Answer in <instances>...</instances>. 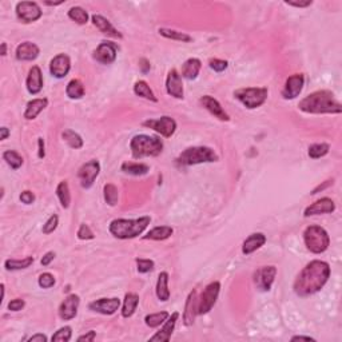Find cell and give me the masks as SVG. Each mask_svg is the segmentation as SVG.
I'll use <instances>...</instances> for the list:
<instances>
[{
  "label": "cell",
  "instance_id": "e0dca14e",
  "mask_svg": "<svg viewBox=\"0 0 342 342\" xmlns=\"http://www.w3.org/2000/svg\"><path fill=\"white\" fill-rule=\"evenodd\" d=\"M81 303V298L77 294H70L64 298L59 306V317L63 321H70L78 314V308Z\"/></svg>",
  "mask_w": 342,
  "mask_h": 342
},
{
  "label": "cell",
  "instance_id": "be15d7a7",
  "mask_svg": "<svg viewBox=\"0 0 342 342\" xmlns=\"http://www.w3.org/2000/svg\"><path fill=\"white\" fill-rule=\"evenodd\" d=\"M64 2H56V3H54V2H45L46 6H50V7H55V6H60V4H63Z\"/></svg>",
  "mask_w": 342,
  "mask_h": 342
},
{
  "label": "cell",
  "instance_id": "e575fe53",
  "mask_svg": "<svg viewBox=\"0 0 342 342\" xmlns=\"http://www.w3.org/2000/svg\"><path fill=\"white\" fill-rule=\"evenodd\" d=\"M56 195H58V198H59L60 205H62L63 209H68L71 203V194L67 180H62V182L58 184V187H56Z\"/></svg>",
  "mask_w": 342,
  "mask_h": 342
},
{
  "label": "cell",
  "instance_id": "f907efd6",
  "mask_svg": "<svg viewBox=\"0 0 342 342\" xmlns=\"http://www.w3.org/2000/svg\"><path fill=\"white\" fill-rule=\"evenodd\" d=\"M26 306V302L22 298H15V299H12L10 303H8V309L11 310V312H20Z\"/></svg>",
  "mask_w": 342,
  "mask_h": 342
},
{
  "label": "cell",
  "instance_id": "db71d44e",
  "mask_svg": "<svg viewBox=\"0 0 342 342\" xmlns=\"http://www.w3.org/2000/svg\"><path fill=\"white\" fill-rule=\"evenodd\" d=\"M95 338H96V331L90 330L89 333H86V334L81 335V337H79V338H78V341H79V342H83V341H86V342H92Z\"/></svg>",
  "mask_w": 342,
  "mask_h": 342
},
{
  "label": "cell",
  "instance_id": "f35d334b",
  "mask_svg": "<svg viewBox=\"0 0 342 342\" xmlns=\"http://www.w3.org/2000/svg\"><path fill=\"white\" fill-rule=\"evenodd\" d=\"M3 159L6 161V163H7L10 167H11L12 170H18L22 167L23 162H24V159H23V157L19 153H16V151L14 150H7L4 151L3 153Z\"/></svg>",
  "mask_w": 342,
  "mask_h": 342
},
{
  "label": "cell",
  "instance_id": "60d3db41",
  "mask_svg": "<svg viewBox=\"0 0 342 342\" xmlns=\"http://www.w3.org/2000/svg\"><path fill=\"white\" fill-rule=\"evenodd\" d=\"M103 194H104V201H106L107 205H110V206H115V205L118 203V199H119L118 188L115 187L112 183L104 184Z\"/></svg>",
  "mask_w": 342,
  "mask_h": 342
},
{
  "label": "cell",
  "instance_id": "3957f363",
  "mask_svg": "<svg viewBox=\"0 0 342 342\" xmlns=\"http://www.w3.org/2000/svg\"><path fill=\"white\" fill-rule=\"evenodd\" d=\"M151 218L148 215L144 217L136 218V219H125V218H119L111 221L108 230L115 238L118 239H133L140 236L142 233L147 229L150 224Z\"/></svg>",
  "mask_w": 342,
  "mask_h": 342
},
{
  "label": "cell",
  "instance_id": "f6af8a7d",
  "mask_svg": "<svg viewBox=\"0 0 342 342\" xmlns=\"http://www.w3.org/2000/svg\"><path fill=\"white\" fill-rule=\"evenodd\" d=\"M136 269L140 274H146V273H150L154 270V261L151 259H146V258H136Z\"/></svg>",
  "mask_w": 342,
  "mask_h": 342
},
{
  "label": "cell",
  "instance_id": "d590c367",
  "mask_svg": "<svg viewBox=\"0 0 342 342\" xmlns=\"http://www.w3.org/2000/svg\"><path fill=\"white\" fill-rule=\"evenodd\" d=\"M33 263V257H26L23 259H7L4 262V268L8 272H15V270H23V269L30 268Z\"/></svg>",
  "mask_w": 342,
  "mask_h": 342
},
{
  "label": "cell",
  "instance_id": "6f0895ef",
  "mask_svg": "<svg viewBox=\"0 0 342 342\" xmlns=\"http://www.w3.org/2000/svg\"><path fill=\"white\" fill-rule=\"evenodd\" d=\"M139 67H140V70H142V72H143V74H147L148 71H150V68H151L150 62H148L147 59H140L139 60Z\"/></svg>",
  "mask_w": 342,
  "mask_h": 342
},
{
  "label": "cell",
  "instance_id": "9a60e30c",
  "mask_svg": "<svg viewBox=\"0 0 342 342\" xmlns=\"http://www.w3.org/2000/svg\"><path fill=\"white\" fill-rule=\"evenodd\" d=\"M119 306H121L119 298H100V299L90 302L89 309L92 312L99 313V314H103V316H112L119 309Z\"/></svg>",
  "mask_w": 342,
  "mask_h": 342
},
{
  "label": "cell",
  "instance_id": "d4e9b609",
  "mask_svg": "<svg viewBox=\"0 0 342 342\" xmlns=\"http://www.w3.org/2000/svg\"><path fill=\"white\" fill-rule=\"evenodd\" d=\"M91 19H92V23H94V26H95L96 28L100 31V32L107 35V36L117 37V39H122V37H123V35H122V33L119 32V31L117 30L112 24H111L110 20L104 18V16L92 15Z\"/></svg>",
  "mask_w": 342,
  "mask_h": 342
},
{
  "label": "cell",
  "instance_id": "d6986e66",
  "mask_svg": "<svg viewBox=\"0 0 342 342\" xmlns=\"http://www.w3.org/2000/svg\"><path fill=\"white\" fill-rule=\"evenodd\" d=\"M335 211V203L331 198H321L308 206L303 211L305 217H312V215H320V214H331Z\"/></svg>",
  "mask_w": 342,
  "mask_h": 342
},
{
  "label": "cell",
  "instance_id": "7bdbcfd3",
  "mask_svg": "<svg viewBox=\"0 0 342 342\" xmlns=\"http://www.w3.org/2000/svg\"><path fill=\"white\" fill-rule=\"evenodd\" d=\"M330 146L327 143H314L309 147V157L312 159H320L329 153Z\"/></svg>",
  "mask_w": 342,
  "mask_h": 342
},
{
  "label": "cell",
  "instance_id": "cb8c5ba5",
  "mask_svg": "<svg viewBox=\"0 0 342 342\" xmlns=\"http://www.w3.org/2000/svg\"><path fill=\"white\" fill-rule=\"evenodd\" d=\"M179 318V313L175 312L173 313L171 316L165 321V325L159 331H157L153 337L150 338V341H170L171 338V334H173L174 327L177 325V321Z\"/></svg>",
  "mask_w": 342,
  "mask_h": 342
},
{
  "label": "cell",
  "instance_id": "bcb514c9",
  "mask_svg": "<svg viewBox=\"0 0 342 342\" xmlns=\"http://www.w3.org/2000/svg\"><path fill=\"white\" fill-rule=\"evenodd\" d=\"M55 277L52 276L51 273H43L39 277V280H37V283H39V286L42 289H50L55 285Z\"/></svg>",
  "mask_w": 342,
  "mask_h": 342
},
{
  "label": "cell",
  "instance_id": "83f0119b",
  "mask_svg": "<svg viewBox=\"0 0 342 342\" xmlns=\"http://www.w3.org/2000/svg\"><path fill=\"white\" fill-rule=\"evenodd\" d=\"M202 67V62L197 58H190L182 64V78L187 79V81H194L199 75Z\"/></svg>",
  "mask_w": 342,
  "mask_h": 342
},
{
  "label": "cell",
  "instance_id": "7a4b0ae2",
  "mask_svg": "<svg viewBox=\"0 0 342 342\" xmlns=\"http://www.w3.org/2000/svg\"><path fill=\"white\" fill-rule=\"evenodd\" d=\"M299 110L306 114H341L342 106L334 94L329 90H318L305 96L298 103Z\"/></svg>",
  "mask_w": 342,
  "mask_h": 342
},
{
  "label": "cell",
  "instance_id": "52a82bcc",
  "mask_svg": "<svg viewBox=\"0 0 342 342\" xmlns=\"http://www.w3.org/2000/svg\"><path fill=\"white\" fill-rule=\"evenodd\" d=\"M268 95L269 91L266 87H245L234 91V98L249 110L261 107L268 99Z\"/></svg>",
  "mask_w": 342,
  "mask_h": 342
},
{
  "label": "cell",
  "instance_id": "c3c4849f",
  "mask_svg": "<svg viewBox=\"0 0 342 342\" xmlns=\"http://www.w3.org/2000/svg\"><path fill=\"white\" fill-rule=\"evenodd\" d=\"M78 238L82 239V241H87V239H94L95 236H94V233H92L89 224L83 223L81 224V227L78 230Z\"/></svg>",
  "mask_w": 342,
  "mask_h": 342
},
{
  "label": "cell",
  "instance_id": "ac0fdd59",
  "mask_svg": "<svg viewBox=\"0 0 342 342\" xmlns=\"http://www.w3.org/2000/svg\"><path fill=\"white\" fill-rule=\"evenodd\" d=\"M70 68L71 60L66 54H58L52 58L51 63H50V72H51L52 77L58 78V79L66 77L70 72Z\"/></svg>",
  "mask_w": 342,
  "mask_h": 342
},
{
  "label": "cell",
  "instance_id": "8d00e7d4",
  "mask_svg": "<svg viewBox=\"0 0 342 342\" xmlns=\"http://www.w3.org/2000/svg\"><path fill=\"white\" fill-rule=\"evenodd\" d=\"M158 32L163 37H167V39H171V41L182 42V43H188V42L193 41V37L190 35H187V33L179 32V31L175 30H170V28H159Z\"/></svg>",
  "mask_w": 342,
  "mask_h": 342
},
{
  "label": "cell",
  "instance_id": "f546056e",
  "mask_svg": "<svg viewBox=\"0 0 342 342\" xmlns=\"http://www.w3.org/2000/svg\"><path fill=\"white\" fill-rule=\"evenodd\" d=\"M139 305V295L135 293H127L123 299V306H122V316L123 318H130L134 316L136 308Z\"/></svg>",
  "mask_w": 342,
  "mask_h": 342
},
{
  "label": "cell",
  "instance_id": "8992f818",
  "mask_svg": "<svg viewBox=\"0 0 342 342\" xmlns=\"http://www.w3.org/2000/svg\"><path fill=\"white\" fill-rule=\"evenodd\" d=\"M303 241L306 249L313 254H321L327 250L330 245L329 234L324 227L318 224H310L303 232Z\"/></svg>",
  "mask_w": 342,
  "mask_h": 342
},
{
  "label": "cell",
  "instance_id": "d6a6232c",
  "mask_svg": "<svg viewBox=\"0 0 342 342\" xmlns=\"http://www.w3.org/2000/svg\"><path fill=\"white\" fill-rule=\"evenodd\" d=\"M134 92H135V95L140 96V98H144V99L151 100V102H158V98L155 96L153 90L150 89V86L147 85V82L144 81L136 82L135 85H134Z\"/></svg>",
  "mask_w": 342,
  "mask_h": 342
},
{
  "label": "cell",
  "instance_id": "4dcf8cb0",
  "mask_svg": "<svg viewBox=\"0 0 342 342\" xmlns=\"http://www.w3.org/2000/svg\"><path fill=\"white\" fill-rule=\"evenodd\" d=\"M173 227L171 226H157L151 229L150 232L143 237V239H151V241H165L173 236Z\"/></svg>",
  "mask_w": 342,
  "mask_h": 342
},
{
  "label": "cell",
  "instance_id": "b9f144b4",
  "mask_svg": "<svg viewBox=\"0 0 342 342\" xmlns=\"http://www.w3.org/2000/svg\"><path fill=\"white\" fill-rule=\"evenodd\" d=\"M68 18L71 20H74L75 23H78V24H81V26H83V24L89 22V14H87L85 8L82 7L71 8L70 11H68Z\"/></svg>",
  "mask_w": 342,
  "mask_h": 342
},
{
  "label": "cell",
  "instance_id": "ee69618b",
  "mask_svg": "<svg viewBox=\"0 0 342 342\" xmlns=\"http://www.w3.org/2000/svg\"><path fill=\"white\" fill-rule=\"evenodd\" d=\"M72 337V329L70 326L60 327L59 330L55 331V334L51 337L52 342H68Z\"/></svg>",
  "mask_w": 342,
  "mask_h": 342
},
{
  "label": "cell",
  "instance_id": "8fae6325",
  "mask_svg": "<svg viewBox=\"0 0 342 342\" xmlns=\"http://www.w3.org/2000/svg\"><path fill=\"white\" fill-rule=\"evenodd\" d=\"M42 8L35 2H20L16 4V16L23 23H33L42 18Z\"/></svg>",
  "mask_w": 342,
  "mask_h": 342
},
{
  "label": "cell",
  "instance_id": "94428289",
  "mask_svg": "<svg viewBox=\"0 0 342 342\" xmlns=\"http://www.w3.org/2000/svg\"><path fill=\"white\" fill-rule=\"evenodd\" d=\"M291 341H316V339L308 337V335H294V337H291Z\"/></svg>",
  "mask_w": 342,
  "mask_h": 342
},
{
  "label": "cell",
  "instance_id": "484cf974",
  "mask_svg": "<svg viewBox=\"0 0 342 342\" xmlns=\"http://www.w3.org/2000/svg\"><path fill=\"white\" fill-rule=\"evenodd\" d=\"M266 243V236L263 233H253L250 236L245 239V242L242 245V253L245 255L257 251L258 249H261Z\"/></svg>",
  "mask_w": 342,
  "mask_h": 342
},
{
  "label": "cell",
  "instance_id": "5b68a950",
  "mask_svg": "<svg viewBox=\"0 0 342 342\" xmlns=\"http://www.w3.org/2000/svg\"><path fill=\"white\" fill-rule=\"evenodd\" d=\"M218 155L213 148L206 146H195L183 150L177 158V163L180 166H194L201 163L217 162Z\"/></svg>",
  "mask_w": 342,
  "mask_h": 342
},
{
  "label": "cell",
  "instance_id": "1f68e13d",
  "mask_svg": "<svg viewBox=\"0 0 342 342\" xmlns=\"http://www.w3.org/2000/svg\"><path fill=\"white\" fill-rule=\"evenodd\" d=\"M122 171H125L126 174L130 175H135V177H140L144 175L150 171V167L144 163H136V162H125L122 165Z\"/></svg>",
  "mask_w": 342,
  "mask_h": 342
},
{
  "label": "cell",
  "instance_id": "ffe728a7",
  "mask_svg": "<svg viewBox=\"0 0 342 342\" xmlns=\"http://www.w3.org/2000/svg\"><path fill=\"white\" fill-rule=\"evenodd\" d=\"M199 102H201V104L209 111L210 114L214 115V117L219 119V121L222 122L230 121L229 114L223 110V107L221 106V103H219L215 98H213V96L210 95H203L202 98L199 99Z\"/></svg>",
  "mask_w": 342,
  "mask_h": 342
},
{
  "label": "cell",
  "instance_id": "6125c7cd",
  "mask_svg": "<svg viewBox=\"0 0 342 342\" xmlns=\"http://www.w3.org/2000/svg\"><path fill=\"white\" fill-rule=\"evenodd\" d=\"M10 130L7 129V127H2V129H0V139L2 140H6L8 138V136H10Z\"/></svg>",
  "mask_w": 342,
  "mask_h": 342
},
{
  "label": "cell",
  "instance_id": "4fadbf2b",
  "mask_svg": "<svg viewBox=\"0 0 342 342\" xmlns=\"http://www.w3.org/2000/svg\"><path fill=\"white\" fill-rule=\"evenodd\" d=\"M303 85H305V77H303V74H294L287 78L286 83H285L282 90L283 99H295L302 92Z\"/></svg>",
  "mask_w": 342,
  "mask_h": 342
},
{
  "label": "cell",
  "instance_id": "277c9868",
  "mask_svg": "<svg viewBox=\"0 0 342 342\" xmlns=\"http://www.w3.org/2000/svg\"><path fill=\"white\" fill-rule=\"evenodd\" d=\"M130 148L134 159H142L146 157H158L163 151V142L158 136L139 134L130 142Z\"/></svg>",
  "mask_w": 342,
  "mask_h": 342
},
{
  "label": "cell",
  "instance_id": "ba28073f",
  "mask_svg": "<svg viewBox=\"0 0 342 342\" xmlns=\"http://www.w3.org/2000/svg\"><path fill=\"white\" fill-rule=\"evenodd\" d=\"M219 290H221V283L218 281H214V282L209 283L205 290H203L202 295L198 299V314L202 316V314H207L210 310L213 309L215 302L218 299V295H219Z\"/></svg>",
  "mask_w": 342,
  "mask_h": 342
},
{
  "label": "cell",
  "instance_id": "7402d4cb",
  "mask_svg": "<svg viewBox=\"0 0 342 342\" xmlns=\"http://www.w3.org/2000/svg\"><path fill=\"white\" fill-rule=\"evenodd\" d=\"M197 314H198V297H197V290H193L186 299L183 310V324L186 326H192L194 324Z\"/></svg>",
  "mask_w": 342,
  "mask_h": 342
},
{
  "label": "cell",
  "instance_id": "91938a15",
  "mask_svg": "<svg viewBox=\"0 0 342 342\" xmlns=\"http://www.w3.org/2000/svg\"><path fill=\"white\" fill-rule=\"evenodd\" d=\"M331 183H333V180H326V182H325V183L322 184V186H321V184H320L318 187L314 188V190H313V192H312V194H317V193H318V192H322V190H325V188H326L327 186H330Z\"/></svg>",
  "mask_w": 342,
  "mask_h": 342
},
{
  "label": "cell",
  "instance_id": "44dd1931",
  "mask_svg": "<svg viewBox=\"0 0 342 342\" xmlns=\"http://www.w3.org/2000/svg\"><path fill=\"white\" fill-rule=\"evenodd\" d=\"M26 87L27 91L30 92L31 95H36L43 89V74H42V70L37 66H32L28 71Z\"/></svg>",
  "mask_w": 342,
  "mask_h": 342
},
{
  "label": "cell",
  "instance_id": "2e32d148",
  "mask_svg": "<svg viewBox=\"0 0 342 342\" xmlns=\"http://www.w3.org/2000/svg\"><path fill=\"white\" fill-rule=\"evenodd\" d=\"M166 91L169 95H171L175 99H183V83H182V77L179 75L175 68L169 71L167 79H166Z\"/></svg>",
  "mask_w": 342,
  "mask_h": 342
},
{
  "label": "cell",
  "instance_id": "681fc988",
  "mask_svg": "<svg viewBox=\"0 0 342 342\" xmlns=\"http://www.w3.org/2000/svg\"><path fill=\"white\" fill-rule=\"evenodd\" d=\"M209 66L211 70L217 71V72H222V71H224L226 68H227L229 63L226 62V60H222V59H210Z\"/></svg>",
  "mask_w": 342,
  "mask_h": 342
},
{
  "label": "cell",
  "instance_id": "6da1fadb",
  "mask_svg": "<svg viewBox=\"0 0 342 342\" xmlns=\"http://www.w3.org/2000/svg\"><path fill=\"white\" fill-rule=\"evenodd\" d=\"M330 277V266L325 261H312L302 269L293 285L294 293L299 297L316 294L326 285Z\"/></svg>",
  "mask_w": 342,
  "mask_h": 342
},
{
  "label": "cell",
  "instance_id": "e7e4bbea",
  "mask_svg": "<svg viewBox=\"0 0 342 342\" xmlns=\"http://www.w3.org/2000/svg\"><path fill=\"white\" fill-rule=\"evenodd\" d=\"M2 55H7V45L6 43H2Z\"/></svg>",
  "mask_w": 342,
  "mask_h": 342
},
{
  "label": "cell",
  "instance_id": "30bf717a",
  "mask_svg": "<svg viewBox=\"0 0 342 342\" xmlns=\"http://www.w3.org/2000/svg\"><path fill=\"white\" fill-rule=\"evenodd\" d=\"M100 173V163L96 159H91L87 163L81 166V169L78 170V178L81 180V186L83 188L92 187V184L95 182Z\"/></svg>",
  "mask_w": 342,
  "mask_h": 342
},
{
  "label": "cell",
  "instance_id": "5bb4252c",
  "mask_svg": "<svg viewBox=\"0 0 342 342\" xmlns=\"http://www.w3.org/2000/svg\"><path fill=\"white\" fill-rule=\"evenodd\" d=\"M117 52H118V46L115 43L102 42L94 51V58L96 62L102 63V64H111L117 59Z\"/></svg>",
  "mask_w": 342,
  "mask_h": 342
},
{
  "label": "cell",
  "instance_id": "11a10c76",
  "mask_svg": "<svg viewBox=\"0 0 342 342\" xmlns=\"http://www.w3.org/2000/svg\"><path fill=\"white\" fill-rule=\"evenodd\" d=\"M54 258H55V253H54V251H48V253H46L45 255H43V258H42L41 261L42 265L48 266L52 261H54Z\"/></svg>",
  "mask_w": 342,
  "mask_h": 342
},
{
  "label": "cell",
  "instance_id": "7dc6e473",
  "mask_svg": "<svg viewBox=\"0 0 342 342\" xmlns=\"http://www.w3.org/2000/svg\"><path fill=\"white\" fill-rule=\"evenodd\" d=\"M58 223H59V217L56 214H52L51 217L47 219V222L43 224V234H51V233L55 232Z\"/></svg>",
  "mask_w": 342,
  "mask_h": 342
},
{
  "label": "cell",
  "instance_id": "4316f807",
  "mask_svg": "<svg viewBox=\"0 0 342 342\" xmlns=\"http://www.w3.org/2000/svg\"><path fill=\"white\" fill-rule=\"evenodd\" d=\"M48 104V99L47 98H36V99L30 100L28 103H27L26 111H24V118L27 121H32L37 117V115L41 114L42 111L45 110L46 107Z\"/></svg>",
  "mask_w": 342,
  "mask_h": 342
},
{
  "label": "cell",
  "instance_id": "836d02e7",
  "mask_svg": "<svg viewBox=\"0 0 342 342\" xmlns=\"http://www.w3.org/2000/svg\"><path fill=\"white\" fill-rule=\"evenodd\" d=\"M66 94L70 99H81L85 96V86L79 79H72L67 85Z\"/></svg>",
  "mask_w": 342,
  "mask_h": 342
},
{
  "label": "cell",
  "instance_id": "f5cc1de1",
  "mask_svg": "<svg viewBox=\"0 0 342 342\" xmlns=\"http://www.w3.org/2000/svg\"><path fill=\"white\" fill-rule=\"evenodd\" d=\"M286 4H289V6H291V7H297V8H306L309 7V6H312L313 2L312 0H306V2H285Z\"/></svg>",
  "mask_w": 342,
  "mask_h": 342
},
{
  "label": "cell",
  "instance_id": "9c48e42d",
  "mask_svg": "<svg viewBox=\"0 0 342 342\" xmlns=\"http://www.w3.org/2000/svg\"><path fill=\"white\" fill-rule=\"evenodd\" d=\"M144 127H147V129L154 130L155 133L161 134L165 138H170V136L173 135L175 133V130H177V122L174 121L171 117H161L159 119H148V121L143 122Z\"/></svg>",
  "mask_w": 342,
  "mask_h": 342
},
{
  "label": "cell",
  "instance_id": "74e56055",
  "mask_svg": "<svg viewBox=\"0 0 342 342\" xmlns=\"http://www.w3.org/2000/svg\"><path fill=\"white\" fill-rule=\"evenodd\" d=\"M62 138L71 148L78 150V148L83 147V139H82V136L78 133H75V131H72V130H64L62 133Z\"/></svg>",
  "mask_w": 342,
  "mask_h": 342
},
{
  "label": "cell",
  "instance_id": "7c38bea8",
  "mask_svg": "<svg viewBox=\"0 0 342 342\" xmlns=\"http://www.w3.org/2000/svg\"><path fill=\"white\" fill-rule=\"evenodd\" d=\"M277 276L276 266H262L254 273V283L258 290L269 291L272 289Z\"/></svg>",
  "mask_w": 342,
  "mask_h": 342
},
{
  "label": "cell",
  "instance_id": "603a6c76",
  "mask_svg": "<svg viewBox=\"0 0 342 342\" xmlns=\"http://www.w3.org/2000/svg\"><path fill=\"white\" fill-rule=\"evenodd\" d=\"M41 50L32 42H23L22 45L16 47V59L22 62H32L39 56Z\"/></svg>",
  "mask_w": 342,
  "mask_h": 342
},
{
  "label": "cell",
  "instance_id": "f1b7e54d",
  "mask_svg": "<svg viewBox=\"0 0 342 342\" xmlns=\"http://www.w3.org/2000/svg\"><path fill=\"white\" fill-rule=\"evenodd\" d=\"M157 297L159 301L166 302L170 299V290H169V273L162 272L158 276L157 281V289H155Z\"/></svg>",
  "mask_w": 342,
  "mask_h": 342
},
{
  "label": "cell",
  "instance_id": "816d5d0a",
  "mask_svg": "<svg viewBox=\"0 0 342 342\" xmlns=\"http://www.w3.org/2000/svg\"><path fill=\"white\" fill-rule=\"evenodd\" d=\"M19 198H20V201H22L24 205H31V203L35 202V194H33L32 192H30V190L23 192Z\"/></svg>",
  "mask_w": 342,
  "mask_h": 342
},
{
  "label": "cell",
  "instance_id": "9f6ffc18",
  "mask_svg": "<svg viewBox=\"0 0 342 342\" xmlns=\"http://www.w3.org/2000/svg\"><path fill=\"white\" fill-rule=\"evenodd\" d=\"M37 146H39V150H37V157L41 159H43L46 157V147H45V140L43 138H39L37 139Z\"/></svg>",
  "mask_w": 342,
  "mask_h": 342
},
{
  "label": "cell",
  "instance_id": "680465c9",
  "mask_svg": "<svg viewBox=\"0 0 342 342\" xmlns=\"http://www.w3.org/2000/svg\"><path fill=\"white\" fill-rule=\"evenodd\" d=\"M47 341V337L45 334H41V333H37V334H33L32 337L28 338V342H46Z\"/></svg>",
  "mask_w": 342,
  "mask_h": 342
},
{
  "label": "cell",
  "instance_id": "ab89813d",
  "mask_svg": "<svg viewBox=\"0 0 342 342\" xmlns=\"http://www.w3.org/2000/svg\"><path fill=\"white\" fill-rule=\"evenodd\" d=\"M169 317L170 314L167 312L153 313V314H148V316L144 317V324L147 325L148 327H151V329H154V327H158L162 324H165V321Z\"/></svg>",
  "mask_w": 342,
  "mask_h": 342
}]
</instances>
